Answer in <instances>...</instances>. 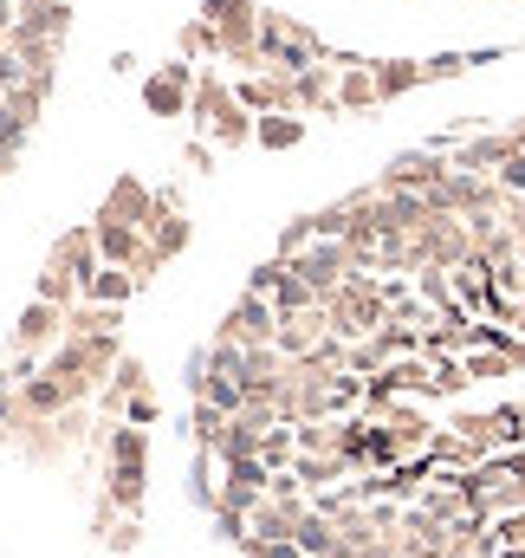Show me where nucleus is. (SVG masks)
I'll list each match as a JSON object with an SVG mask.
<instances>
[{"mask_svg":"<svg viewBox=\"0 0 525 558\" xmlns=\"http://www.w3.org/2000/svg\"><path fill=\"white\" fill-rule=\"evenodd\" d=\"M105 546H111V553H131V546H136V520H124V526H118Z\"/></svg>","mask_w":525,"mask_h":558,"instance_id":"42","label":"nucleus"},{"mask_svg":"<svg viewBox=\"0 0 525 558\" xmlns=\"http://www.w3.org/2000/svg\"><path fill=\"white\" fill-rule=\"evenodd\" d=\"M13 26H20V7H13V0H0V46L13 39Z\"/></svg>","mask_w":525,"mask_h":558,"instance_id":"43","label":"nucleus"},{"mask_svg":"<svg viewBox=\"0 0 525 558\" xmlns=\"http://www.w3.org/2000/svg\"><path fill=\"white\" fill-rule=\"evenodd\" d=\"M215 539L241 553V546H247V513H228V507H221V513H215Z\"/></svg>","mask_w":525,"mask_h":558,"instance_id":"37","label":"nucleus"},{"mask_svg":"<svg viewBox=\"0 0 525 558\" xmlns=\"http://www.w3.org/2000/svg\"><path fill=\"white\" fill-rule=\"evenodd\" d=\"M215 162V143H188V169H208Z\"/></svg>","mask_w":525,"mask_h":558,"instance_id":"44","label":"nucleus"},{"mask_svg":"<svg viewBox=\"0 0 525 558\" xmlns=\"http://www.w3.org/2000/svg\"><path fill=\"white\" fill-rule=\"evenodd\" d=\"M221 105H234V78H228L221 65H202V72H195V98H188V124L208 131V124L221 118Z\"/></svg>","mask_w":525,"mask_h":558,"instance_id":"19","label":"nucleus"},{"mask_svg":"<svg viewBox=\"0 0 525 558\" xmlns=\"http://www.w3.org/2000/svg\"><path fill=\"white\" fill-rule=\"evenodd\" d=\"M370 422H377V428L390 435L395 461H422V454H428V441H435V428H441V422L422 416V410H415L408 397H395L390 410H383V416H370Z\"/></svg>","mask_w":525,"mask_h":558,"instance_id":"10","label":"nucleus"},{"mask_svg":"<svg viewBox=\"0 0 525 558\" xmlns=\"http://www.w3.org/2000/svg\"><path fill=\"white\" fill-rule=\"evenodd\" d=\"M136 390H149V371H143V357H136V351H124V364H118V371H111V384L98 390V416L118 422Z\"/></svg>","mask_w":525,"mask_h":558,"instance_id":"23","label":"nucleus"},{"mask_svg":"<svg viewBox=\"0 0 525 558\" xmlns=\"http://www.w3.org/2000/svg\"><path fill=\"white\" fill-rule=\"evenodd\" d=\"M195 72H202V65H188V59H162V65H149V78H143V111H149V118H188Z\"/></svg>","mask_w":525,"mask_h":558,"instance_id":"7","label":"nucleus"},{"mask_svg":"<svg viewBox=\"0 0 525 558\" xmlns=\"http://www.w3.org/2000/svg\"><path fill=\"white\" fill-rule=\"evenodd\" d=\"M292 546H298L305 558H351V546L338 539V526H331L325 513H305V520H298V533H292Z\"/></svg>","mask_w":525,"mask_h":558,"instance_id":"27","label":"nucleus"},{"mask_svg":"<svg viewBox=\"0 0 525 558\" xmlns=\"http://www.w3.org/2000/svg\"><path fill=\"white\" fill-rule=\"evenodd\" d=\"M78 299H85V305H111V312H124V305L136 299V279L124 274V267H98V274L78 286Z\"/></svg>","mask_w":525,"mask_h":558,"instance_id":"25","label":"nucleus"},{"mask_svg":"<svg viewBox=\"0 0 525 558\" xmlns=\"http://www.w3.org/2000/svg\"><path fill=\"white\" fill-rule=\"evenodd\" d=\"M156 416H162V397H156V390H136L131 403H124V416H118V422H131V428H149Z\"/></svg>","mask_w":525,"mask_h":558,"instance_id":"36","label":"nucleus"},{"mask_svg":"<svg viewBox=\"0 0 525 558\" xmlns=\"http://www.w3.org/2000/svg\"><path fill=\"white\" fill-rule=\"evenodd\" d=\"M65 33H72V0L26 7V13H20V26H13V39H20V46H65Z\"/></svg>","mask_w":525,"mask_h":558,"instance_id":"16","label":"nucleus"},{"mask_svg":"<svg viewBox=\"0 0 525 558\" xmlns=\"http://www.w3.org/2000/svg\"><path fill=\"white\" fill-rule=\"evenodd\" d=\"M13 397H20V416H26V422H59L65 410H78V403L65 397V384H59V377H46V371H33Z\"/></svg>","mask_w":525,"mask_h":558,"instance_id":"18","label":"nucleus"},{"mask_svg":"<svg viewBox=\"0 0 525 558\" xmlns=\"http://www.w3.org/2000/svg\"><path fill=\"white\" fill-rule=\"evenodd\" d=\"M111 331H124V312H111V305H72L65 312V338H111Z\"/></svg>","mask_w":525,"mask_h":558,"instance_id":"30","label":"nucleus"},{"mask_svg":"<svg viewBox=\"0 0 525 558\" xmlns=\"http://www.w3.org/2000/svg\"><path fill=\"white\" fill-rule=\"evenodd\" d=\"M234 98L266 118V111H292V78H279V72H247V78H234Z\"/></svg>","mask_w":525,"mask_h":558,"instance_id":"22","label":"nucleus"},{"mask_svg":"<svg viewBox=\"0 0 525 558\" xmlns=\"http://www.w3.org/2000/svg\"><path fill=\"white\" fill-rule=\"evenodd\" d=\"M448 156V169L461 175H500V162L513 156V131H474V137H441L435 143Z\"/></svg>","mask_w":525,"mask_h":558,"instance_id":"9","label":"nucleus"},{"mask_svg":"<svg viewBox=\"0 0 525 558\" xmlns=\"http://www.w3.org/2000/svg\"><path fill=\"white\" fill-rule=\"evenodd\" d=\"M325 318H331V338H338V344H364V338H377L383 318H390L383 279L377 274H351L331 299H325Z\"/></svg>","mask_w":525,"mask_h":558,"instance_id":"4","label":"nucleus"},{"mask_svg":"<svg viewBox=\"0 0 525 558\" xmlns=\"http://www.w3.org/2000/svg\"><path fill=\"white\" fill-rule=\"evenodd\" d=\"M118 364H124V331H111V338H65L39 371L59 377L72 403H98V390L111 384Z\"/></svg>","mask_w":525,"mask_h":558,"instance_id":"1","label":"nucleus"},{"mask_svg":"<svg viewBox=\"0 0 525 558\" xmlns=\"http://www.w3.org/2000/svg\"><path fill=\"white\" fill-rule=\"evenodd\" d=\"M272 338H279V312H272V299H260V292H241L228 305V318L215 325V344H234V351H260Z\"/></svg>","mask_w":525,"mask_h":558,"instance_id":"6","label":"nucleus"},{"mask_svg":"<svg viewBox=\"0 0 525 558\" xmlns=\"http://www.w3.org/2000/svg\"><path fill=\"white\" fill-rule=\"evenodd\" d=\"M312 305H325V299H318V292H312L298 274H292V267H285V274H279V286H272V312H279V318H292V312H312Z\"/></svg>","mask_w":525,"mask_h":558,"instance_id":"32","label":"nucleus"},{"mask_svg":"<svg viewBox=\"0 0 525 558\" xmlns=\"http://www.w3.org/2000/svg\"><path fill=\"white\" fill-rule=\"evenodd\" d=\"M312 241H318V234H312V215H298V221L279 234V260H292V254H298V247H312Z\"/></svg>","mask_w":525,"mask_h":558,"instance_id":"38","label":"nucleus"},{"mask_svg":"<svg viewBox=\"0 0 525 558\" xmlns=\"http://www.w3.org/2000/svg\"><path fill=\"white\" fill-rule=\"evenodd\" d=\"M441 175H448V156H441V149L428 143V149H402L390 169L377 175V189H408V195H428V189H435Z\"/></svg>","mask_w":525,"mask_h":558,"instance_id":"11","label":"nucleus"},{"mask_svg":"<svg viewBox=\"0 0 525 558\" xmlns=\"http://www.w3.org/2000/svg\"><path fill=\"white\" fill-rule=\"evenodd\" d=\"M266 487H272L266 461H228V468H221V500H215V513H221V507H228V513H254L266 500Z\"/></svg>","mask_w":525,"mask_h":558,"instance_id":"13","label":"nucleus"},{"mask_svg":"<svg viewBox=\"0 0 525 558\" xmlns=\"http://www.w3.org/2000/svg\"><path fill=\"white\" fill-rule=\"evenodd\" d=\"M143 494H149V428L105 422V500L136 520Z\"/></svg>","mask_w":525,"mask_h":558,"instance_id":"2","label":"nucleus"},{"mask_svg":"<svg viewBox=\"0 0 525 558\" xmlns=\"http://www.w3.org/2000/svg\"><path fill=\"white\" fill-rule=\"evenodd\" d=\"M156 208H162V195H156L143 175H131V169H124V175L111 182V195H105V208H98V215H111V221H131V228H143V234H149Z\"/></svg>","mask_w":525,"mask_h":558,"instance_id":"12","label":"nucleus"},{"mask_svg":"<svg viewBox=\"0 0 525 558\" xmlns=\"http://www.w3.org/2000/svg\"><path fill=\"white\" fill-rule=\"evenodd\" d=\"M46 260H52V267H65V274L85 286V279L105 267V260H98V241H91V221H72V228L52 241V254H46Z\"/></svg>","mask_w":525,"mask_h":558,"instance_id":"17","label":"nucleus"},{"mask_svg":"<svg viewBox=\"0 0 525 558\" xmlns=\"http://www.w3.org/2000/svg\"><path fill=\"white\" fill-rule=\"evenodd\" d=\"M370 78H377V98H383V105H395V98H408V92L428 85L422 59H370Z\"/></svg>","mask_w":525,"mask_h":558,"instance_id":"24","label":"nucleus"},{"mask_svg":"<svg viewBox=\"0 0 525 558\" xmlns=\"http://www.w3.org/2000/svg\"><path fill=\"white\" fill-rule=\"evenodd\" d=\"M305 131H312V124H305L298 111H266V118H254V143L272 149V156H279V149H298Z\"/></svg>","mask_w":525,"mask_h":558,"instance_id":"26","label":"nucleus"},{"mask_svg":"<svg viewBox=\"0 0 525 558\" xmlns=\"http://www.w3.org/2000/svg\"><path fill=\"white\" fill-rule=\"evenodd\" d=\"M487 52H435V59H422V72H428V85H441V78H461V72H474Z\"/></svg>","mask_w":525,"mask_h":558,"instance_id":"33","label":"nucleus"},{"mask_svg":"<svg viewBox=\"0 0 525 558\" xmlns=\"http://www.w3.org/2000/svg\"><path fill=\"white\" fill-rule=\"evenodd\" d=\"M279 274H285V260L272 254V260H260V267L247 274V292H260V299H272V286H279Z\"/></svg>","mask_w":525,"mask_h":558,"instance_id":"40","label":"nucleus"},{"mask_svg":"<svg viewBox=\"0 0 525 558\" xmlns=\"http://www.w3.org/2000/svg\"><path fill=\"white\" fill-rule=\"evenodd\" d=\"M331 338V318H325V305H312V312H292V318H279V357L285 364H298V357H312L318 344Z\"/></svg>","mask_w":525,"mask_h":558,"instance_id":"15","label":"nucleus"},{"mask_svg":"<svg viewBox=\"0 0 525 558\" xmlns=\"http://www.w3.org/2000/svg\"><path fill=\"white\" fill-rule=\"evenodd\" d=\"M241 558H305V553H298L292 539H247V546H241Z\"/></svg>","mask_w":525,"mask_h":558,"instance_id":"41","label":"nucleus"},{"mask_svg":"<svg viewBox=\"0 0 525 558\" xmlns=\"http://www.w3.org/2000/svg\"><path fill=\"white\" fill-rule=\"evenodd\" d=\"M33 299H39V305H59V312H72V305H78V279L65 274V267H52V260H46V267L33 274Z\"/></svg>","mask_w":525,"mask_h":558,"instance_id":"31","label":"nucleus"},{"mask_svg":"<svg viewBox=\"0 0 525 558\" xmlns=\"http://www.w3.org/2000/svg\"><path fill=\"white\" fill-rule=\"evenodd\" d=\"M228 422H234V416H221L215 403H195V410H188V435H195V448H215Z\"/></svg>","mask_w":525,"mask_h":558,"instance_id":"34","label":"nucleus"},{"mask_svg":"<svg viewBox=\"0 0 525 558\" xmlns=\"http://www.w3.org/2000/svg\"><path fill=\"white\" fill-rule=\"evenodd\" d=\"M59 344H65V312H59V305L26 299V305H20V318H13V331H7V357H33V364H46Z\"/></svg>","mask_w":525,"mask_h":558,"instance_id":"5","label":"nucleus"},{"mask_svg":"<svg viewBox=\"0 0 525 558\" xmlns=\"http://www.w3.org/2000/svg\"><path fill=\"white\" fill-rule=\"evenodd\" d=\"M202 143H215V149H247L254 143V111L234 98V105H221V118L202 131Z\"/></svg>","mask_w":525,"mask_h":558,"instance_id":"28","label":"nucleus"},{"mask_svg":"<svg viewBox=\"0 0 525 558\" xmlns=\"http://www.w3.org/2000/svg\"><path fill=\"white\" fill-rule=\"evenodd\" d=\"M305 513H312V500H260L247 513V539H292Z\"/></svg>","mask_w":525,"mask_h":558,"instance_id":"21","label":"nucleus"},{"mask_svg":"<svg viewBox=\"0 0 525 558\" xmlns=\"http://www.w3.org/2000/svg\"><path fill=\"white\" fill-rule=\"evenodd\" d=\"M338 65V118H357V111H377V78H370V59H351V52H331Z\"/></svg>","mask_w":525,"mask_h":558,"instance_id":"14","label":"nucleus"},{"mask_svg":"<svg viewBox=\"0 0 525 558\" xmlns=\"http://www.w3.org/2000/svg\"><path fill=\"white\" fill-rule=\"evenodd\" d=\"M292 481H298L305 494H325V487H344L351 468H344L338 454H298V461H292Z\"/></svg>","mask_w":525,"mask_h":558,"instance_id":"29","label":"nucleus"},{"mask_svg":"<svg viewBox=\"0 0 525 558\" xmlns=\"http://www.w3.org/2000/svg\"><path fill=\"white\" fill-rule=\"evenodd\" d=\"M493 182H500V195H520V202H525V156H520V149L500 162V175H493Z\"/></svg>","mask_w":525,"mask_h":558,"instance_id":"39","label":"nucleus"},{"mask_svg":"<svg viewBox=\"0 0 525 558\" xmlns=\"http://www.w3.org/2000/svg\"><path fill=\"white\" fill-rule=\"evenodd\" d=\"M260 0H202L195 20L215 26V46H221V65H234L241 78L247 72H266L260 65Z\"/></svg>","mask_w":525,"mask_h":558,"instance_id":"3","label":"nucleus"},{"mask_svg":"<svg viewBox=\"0 0 525 558\" xmlns=\"http://www.w3.org/2000/svg\"><path fill=\"white\" fill-rule=\"evenodd\" d=\"M285 267L305 279V286H312L318 299H331V292H338L344 279L357 274V260H351V247H344V241H312V247H298V254H292Z\"/></svg>","mask_w":525,"mask_h":558,"instance_id":"8","label":"nucleus"},{"mask_svg":"<svg viewBox=\"0 0 525 558\" xmlns=\"http://www.w3.org/2000/svg\"><path fill=\"white\" fill-rule=\"evenodd\" d=\"M428 364H435V397H461V390H474L467 371H461V357H428Z\"/></svg>","mask_w":525,"mask_h":558,"instance_id":"35","label":"nucleus"},{"mask_svg":"<svg viewBox=\"0 0 525 558\" xmlns=\"http://www.w3.org/2000/svg\"><path fill=\"white\" fill-rule=\"evenodd\" d=\"M188 241H195V221L182 215V202H169V195H162V208H156V221H149V254L169 267Z\"/></svg>","mask_w":525,"mask_h":558,"instance_id":"20","label":"nucleus"}]
</instances>
